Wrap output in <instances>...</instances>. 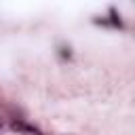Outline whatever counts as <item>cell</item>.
Listing matches in <instances>:
<instances>
[{"label": "cell", "instance_id": "6da1fadb", "mask_svg": "<svg viewBox=\"0 0 135 135\" xmlns=\"http://www.w3.org/2000/svg\"><path fill=\"white\" fill-rule=\"evenodd\" d=\"M11 129H13L15 133H19V135H42V131H40L38 127L25 122L23 118H13V120H11Z\"/></svg>", "mask_w": 135, "mask_h": 135}, {"label": "cell", "instance_id": "7a4b0ae2", "mask_svg": "<svg viewBox=\"0 0 135 135\" xmlns=\"http://www.w3.org/2000/svg\"><path fill=\"white\" fill-rule=\"evenodd\" d=\"M0 129H2V120H0Z\"/></svg>", "mask_w": 135, "mask_h": 135}]
</instances>
